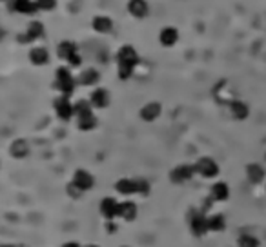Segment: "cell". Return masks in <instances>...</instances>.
<instances>
[{"label":"cell","instance_id":"1","mask_svg":"<svg viewBox=\"0 0 266 247\" xmlns=\"http://www.w3.org/2000/svg\"><path fill=\"white\" fill-rule=\"evenodd\" d=\"M115 62H117V73L121 80H130L137 69L140 58H138L137 49L126 44L123 48H119V51L115 53Z\"/></svg>","mask_w":266,"mask_h":247},{"label":"cell","instance_id":"2","mask_svg":"<svg viewBox=\"0 0 266 247\" xmlns=\"http://www.w3.org/2000/svg\"><path fill=\"white\" fill-rule=\"evenodd\" d=\"M77 77L71 73V68L68 66H60L55 71V79H53V87L59 91L60 95L71 96L75 93V87H77Z\"/></svg>","mask_w":266,"mask_h":247},{"label":"cell","instance_id":"3","mask_svg":"<svg viewBox=\"0 0 266 247\" xmlns=\"http://www.w3.org/2000/svg\"><path fill=\"white\" fill-rule=\"evenodd\" d=\"M188 224H190V233L195 238H201L208 235V216L204 215V211H195L192 209L188 215Z\"/></svg>","mask_w":266,"mask_h":247},{"label":"cell","instance_id":"4","mask_svg":"<svg viewBox=\"0 0 266 247\" xmlns=\"http://www.w3.org/2000/svg\"><path fill=\"white\" fill-rule=\"evenodd\" d=\"M71 96L59 95L53 100V111L57 118H60L62 122H69L71 118H75V105L71 102Z\"/></svg>","mask_w":266,"mask_h":247},{"label":"cell","instance_id":"5","mask_svg":"<svg viewBox=\"0 0 266 247\" xmlns=\"http://www.w3.org/2000/svg\"><path fill=\"white\" fill-rule=\"evenodd\" d=\"M168 176H170L171 184L182 185L195 176V167H193V164H179V165H175V167L171 169Z\"/></svg>","mask_w":266,"mask_h":247},{"label":"cell","instance_id":"6","mask_svg":"<svg viewBox=\"0 0 266 247\" xmlns=\"http://www.w3.org/2000/svg\"><path fill=\"white\" fill-rule=\"evenodd\" d=\"M42 37H44V24L40 20H31L26 26V29L18 35V42L27 46V44H35Z\"/></svg>","mask_w":266,"mask_h":247},{"label":"cell","instance_id":"7","mask_svg":"<svg viewBox=\"0 0 266 247\" xmlns=\"http://www.w3.org/2000/svg\"><path fill=\"white\" fill-rule=\"evenodd\" d=\"M195 167V174L202 176V178H215L219 174V164L210 157H201L197 162L193 164Z\"/></svg>","mask_w":266,"mask_h":247},{"label":"cell","instance_id":"8","mask_svg":"<svg viewBox=\"0 0 266 247\" xmlns=\"http://www.w3.org/2000/svg\"><path fill=\"white\" fill-rule=\"evenodd\" d=\"M119 205H121V202H119L115 196H104V198L101 200V204H99V213H101V216L104 218V220H117L119 218Z\"/></svg>","mask_w":266,"mask_h":247},{"label":"cell","instance_id":"9","mask_svg":"<svg viewBox=\"0 0 266 247\" xmlns=\"http://www.w3.org/2000/svg\"><path fill=\"white\" fill-rule=\"evenodd\" d=\"M71 182H73L80 191H84V193H88V191H91L95 187V176H93L88 169H77L73 173V176H71Z\"/></svg>","mask_w":266,"mask_h":247},{"label":"cell","instance_id":"10","mask_svg":"<svg viewBox=\"0 0 266 247\" xmlns=\"http://www.w3.org/2000/svg\"><path fill=\"white\" fill-rule=\"evenodd\" d=\"M90 104L93 105V109H106L108 105L112 104V95H110V91L106 87H101V85H97L95 89L91 91L90 95Z\"/></svg>","mask_w":266,"mask_h":247},{"label":"cell","instance_id":"11","mask_svg":"<svg viewBox=\"0 0 266 247\" xmlns=\"http://www.w3.org/2000/svg\"><path fill=\"white\" fill-rule=\"evenodd\" d=\"M115 191H117L121 196H126V198H130V196H138V185H137V178H130V176H124V178H119L117 182H115Z\"/></svg>","mask_w":266,"mask_h":247},{"label":"cell","instance_id":"12","mask_svg":"<svg viewBox=\"0 0 266 247\" xmlns=\"http://www.w3.org/2000/svg\"><path fill=\"white\" fill-rule=\"evenodd\" d=\"M101 82V73L95 68H86L77 75V84L84 87H97Z\"/></svg>","mask_w":266,"mask_h":247},{"label":"cell","instance_id":"13","mask_svg":"<svg viewBox=\"0 0 266 247\" xmlns=\"http://www.w3.org/2000/svg\"><path fill=\"white\" fill-rule=\"evenodd\" d=\"M162 115V105L159 102H148L138 109V118L142 122H155Z\"/></svg>","mask_w":266,"mask_h":247},{"label":"cell","instance_id":"14","mask_svg":"<svg viewBox=\"0 0 266 247\" xmlns=\"http://www.w3.org/2000/svg\"><path fill=\"white\" fill-rule=\"evenodd\" d=\"M27 58H29V62L33 66H37V68H42V66H48L49 60H51V55H49L48 48H44V46H35V48L29 49L27 53Z\"/></svg>","mask_w":266,"mask_h":247},{"label":"cell","instance_id":"15","mask_svg":"<svg viewBox=\"0 0 266 247\" xmlns=\"http://www.w3.org/2000/svg\"><path fill=\"white\" fill-rule=\"evenodd\" d=\"M128 13L137 18V20H142V18H148L149 15V4L148 0H128V5H126Z\"/></svg>","mask_w":266,"mask_h":247},{"label":"cell","instance_id":"16","mask_svg":"<svg viewBox=\"0 0 266 247\" xmlns=\"http://www.w3.org/2000/svg\"><path fill=\"white\" fill-rule=\"evenodd\" d=\"M179 42V29L173 26H166L159 33V44L162 48H173Z\"/></svg>","mask_w":266,"mask_h":247},{"label":"cell","instance_id":"17","mask_svg":"<svg viewBox=\"0 0 266 247\" xmlns=\"http://www.w3.org/2000/svg\"><path fill=\"white\" fill-rule=\"evenodd\" d=\"M138 215V205L133 200H123L119 205V218H123L124 222H133Z\"/></svg>","mask_w":266,"mask_h":247},{"label":"cell","instance_id":"18","mask_svg":"<svg viewBox=\"0 0 266 247\" xmlns=\"http://www.w3.org/2000/svg\"><path fill=\"white\" fill-rule=\"evenodd\" d=\"M113 26H115V24H113V20L108 15H97V16H93V20H91L93 31L99 33V35H108V33H112Z\"/></svg>","mask_w":266,"mask_h":247},{"label":"cell","instance_id":"19","mask_svg":"<svg viewBox=\"0 0 266 247\" xmlns=\"http://www.w3.org/2000/svg\"><path fill=\"white\" fill-rule=\"evenodd\" d=\"M29 144H27V140H24V138H16V140H13V142L9 144V155L13 158H16V160H22V158L29 157Z\"/></svg>","mask_w":266,"mask_h":247},{"label":"cell","instance_id":"20","mask_svg":"<svg viewBox=\"0 0 266 247\" xmlns=\"http://www.w3.org/2000/svg\"><path fill=\"white\" fill-rule=\"evenodd\" d=\"M210 198L213 202H226L230 198V185L226 182H215L210 189Z\"/></svg>","mask_w":266,"mask_h":247},{"label":"cell","instance_id":"21","mask_svg":"<svg viewBox=\"0 0 266 247\" xmlns=\"http://www.w3.org/2000/svg\"><path fill=\"white\" fill-rule=\"evenodd\" d=\"M266 176V171L263 165L259 164H250V165H246V178L250 184H261L263 180Z\"/></svg>","mask_w":266,"mask_h":247},{"label":"cell","instance_id":"22","mask_svg":"<svg viewBox=\"0 0 266 247\" xmlns=\"http://www.w3.org/2000/svg\"><path fill=\"white\" fill-rule=\"evenodd\" d=\"M79 53V48H77V44L71 42V40H62V42L57 46V55H59V58H62L64 62H68L69 58L73 57V55H77Z\"/></svg>","mask_w":266,"mask_h":247},{"label":"cell","instance_id":"23","mask_svg":"<svg viewBox=\"0 0 266 247\" xmlns=\"http://www.w3.org/2000/svg\"><path fill=\"white\" fill-rule=\"evenodd\" d=\"M230 113H232V116L237 118V120H245V118H248V115H250V109H248V105H246L245 102L234 100V102H230Z\"/></svg>","mask_w":266,"mask_h":247},{"label":"cell","instance_id":"24","mask_svg":"<svg viewBox=\"0 0 266 247\" xmlns=\"http://www.w3.org/2000/svg\"><path fill=\"white\" fill-rule=\"evenodd\" d=\"M13 4H11V9H15L16 13H24V15H31L37 11V4L33 2V0H11Z\"/></svg>","mask_w":266,"mask_h":247},{"label":"cell","instance_id":"25","mask_svg":"<svg viewBox=\"0 0 266 247\" xmlns=\"http://www.w3.org/2000/svg\"><path fill=\"white\" fill-rule=\"evenodd\" d=\"M226 229V218L223 215H210L208 216V231L210 233H221Z\"/></svg>","mask_w":266,"mask_h":247},{"label":"cell","instance_id":"26","mask_svg":"<svg viewBox=\"0 0 266 247\" xmlns=\"http://www.w3.org/2000/svg\"><path fill=\"white\" fill-rule=\"evenodd\" d=\"M75 118H82V116H88V115H95L93 113V105L90 104V100H84L80 98L75 102Z\"/></svg>","mask_w":266,"mask_h":247},{"label":"cell","instance_id":"27","mask_svg":"<svg viewBox=\"0 0 266 247\" xmlns=\"http://www.w3.org/2000/svg\"><path fill=\"white\" fill-rule=\"evenodd\" d=\"M77 120V127H79L80 131H93L97 126H99V120H97L95 115H88V116H82V118H75Z\"/></svg>","mask_w":266,"mask_h":247},{"label":"cell","instance_id":"28","mask_svg":"<svg viewBox=\"0 0 266 247\" xmlns=\"http://www.w3.org/2000/svg\"><path fill=\"white\" fill-rule=\"evenodd\" d=\"M237 246L239 247H259L261 242H259V238L250 235V233H245V235H241L237 238Z\"/></svg>","mask_w":266,"mask_h":247},{"label":"cell","instance_id":"29","mask_svg":"<svg viewBox=\"0 0 266 247\" xmlns=\"http://www.w3.org/2000/svg\"><path fill=\"white\" fill-rule=\"evenodd\" d=\"M137 185H138V196H149L151 193V184H149L148 178H142V176H137Z\"/></svg>","mask_w":266,"mask_h":247},{"label":"cell","instance_id":"30","mask_svg":"<svg viewBox=\"0 0 266 247\" xmlns=\"http://www.w3.org/2000/svg\"><path fill=\"white\" fill-rule=\"evenodd\" d=\"M66 195H68L71 200H80L82 196L86 195V193H84V191H80L79 187L73 184V182H69V184L66 185Z\"/></svg>","mask_w":266,"mask_h":247},{"label":"cell","instance_id":"31","mask_svg":"<svg viewBox=\"0 0 266 247\" xmlns=\"http://www.w3.org/2000/svg\"><path fill=\"white\" fill-rule=\"evenodd\" d=\"M35 4H37V9L51 11L57 5V0H35Z\"/></svg>","mask_w":266,"mask_h":247},{"label":"cell","instance_id":"32","mask_svg":"<svg viewBox=\"0 0 266 247\" xmlns=\"http://www.w3.org/2000/svg\"><path fill=\"white\" fill-rule=\"evenodd\" d=\"M106 229H108V233H110V235H113V233H117V224H115V220H108L106 222Z\"/></svg>","mask_w":266,"mask_h":247},{"label":"cell","instance_id":"33","mask_svg":"<svg viewBox=\"0 0 266 247\" xmlns=\"http://www.w3.org/2000/svg\"><path fill=\"white\" fill-rule=\"evenodd\" d=\"M62 247H82V244L77 242V240H69V242H64Z\"/></svg>","mask_w":266,"mask_h":247},{"label":"cell","instance_id":"34","mask_svg":"<svg viewBox=\"0 0 266 247\" xmlns=\"http://www.w3.org/2000/svg\"><path fill=\"white\" fill-rule=\"evenodd\" d=\"M4 37H5V31H4V29H2V27H0V42L4 40Z\"/></svg>","mask_w":266,"mask_h":247},{"label":"cell","instance_id":"35","mask_svg":"<svg viewBox=\"0 0 266 247\" xmlns=\"http://www.w3.org/2000/svg\"><path fill=\"white\" fill-rule=\"evenodd\" d=\"M0 247H16V246H15V244H2Z\"/></svg>","mask_w":266,"mask_h":247},{"label":"cell","instance_id":"36","mask_svg":"<svg viewBox=\"0 0 266 247\" xmlns=\"http://www.w3.org/2000/svg\"><path fill=\"white\" fill-rule=\"evenodd\" d=\"M82 247H101V246H97V244H86V246H82Z\"/></svg>","mask_w":266,"mask_h":247},{"label":"cell","instance_id":"37","mask_svg":"<svg viewBox=\"0 0 266 247\" xmlns=\"http://www.w3.org/2000/svg\"><path fill=\"white\" fill-rule=\"evenodd\" d=\"M123 247H130V246H123Z\"/></svg>","mask_w":266,"mask_h":247}]
</instances>
